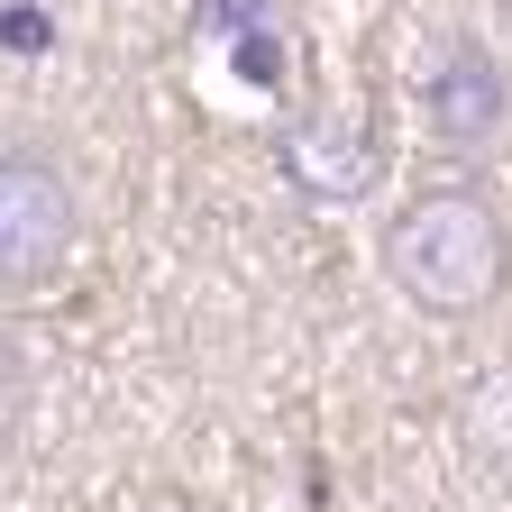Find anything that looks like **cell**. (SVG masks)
Returning <instances> with one entry per match:
<instances>
[{
	"instance_id": "5b68a950",
	"label": "cell",
	"mask_w": 512,
	"mask_h": 512,
	"mask_svg": "<svg viewBox=\"0 0 512 512\" xmlns=\"http://www.w3.org/2000/svg\"><path fill=\"white\" fill-rule=\"evenodd\" d=\"M458 430L485 448V458H512V366H485L458 403Z\"/></svg>"
},
{
	"instance_id": "7a4b0ae2",
	"label": "cell",
	"mask_w": 512,
	"mask_h": 512,
	"mask_svg": "<svg viewBox=\"0 0 512 512\" xmlns=\"http://www.w3.org/2000/svg\"><path fill=\"white\" fill-rule=\"evenodd\" d=\"M74 238H83L74 174H64L46 147H0V293L55 284Z\"/></svg>"
},
{
	"instance_id": "8992f818",
	"label": "cell",
	"mask_w": 512,
	"mask_h": 512,
	"mask_svg": "<svg viewBox=\"0 0 512 512\" xmlns=\"http://www.w3.org/2000/svg\"><path fill=\"white\" fill-rule=\"evenodd\" d=\"M0 46H10V55H46L55 46V19L28 10V0H10V10H0Z\"/></svg>"
},
{
	"instance_id": "6da1fadb",
	"label": "cell",
	"mask_w": 512,
	"mask_h": 512,
	"mask_svg": "<svg viewBox=\"0 0 512 512\" xmlns=\"http://www.w3.org/2000/svg\"><path fill=\"white\" fill-rule=\"evenodd\" d=\"M384 275L394 293L430 320H476L512 284V229L485 183H421L412 202L384 220Z\"/></svg>"
},
{
	"instance_id": "277c9868",
	"label": "cell",
	"mask_w": 512,
	"mask_h": 512,
	"mask_svg": "<svg viewBox=\"0 0 512 512\" xmlns=\"http://www.w3.org/2000/svg\"><path fill=\"white\" fill-rule=\"evenodd\" d=\"M275 165H284V183L302 192V202L357 211L366 192L384 183V128L366 110H311V119H293L275 138Z\"/></svg>"
},
{
	"instance_id": "3957f363",
	"label": "cell",
	"mask_w": 512,
	"mask_h": 512,
	"mask_svg": "<svg viewBox=\"0 0 512 512\" xmlns=\"http://www.w3.org/2000/svg\"><path fill=\"white\" fill-rule=\"evenodd\" d=\"M412 110L430 128V147L439 156H494L512 138V83H503V64L476 46V37H439L421 55V74H412Z\"/></svg>"
}]
</instances>
